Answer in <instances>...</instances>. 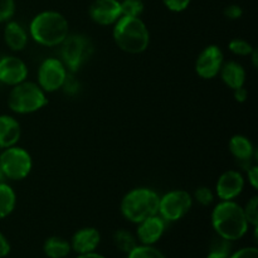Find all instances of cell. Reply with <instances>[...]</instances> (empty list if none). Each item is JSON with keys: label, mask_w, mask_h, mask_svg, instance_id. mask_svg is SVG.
Returning a JSON list of instances; mask_svg holds the SVG:
<instances>
[{"label": "cell", "mask_w": 258, "mask_h": 258, "mask_svg": "<svg viewBox=\"0 0 258 258\" xmlns=\"http://www.w3.org/2000/svg\"><path fill=\"white\" fill-rule=\"evenodd\" d=\"M249 58H251V60H252V64H253V67L256 68L257 66H258V52H257V49H256V48H254V49H253V52H252L251 54H249Z\"/></svg>", "instance_id": "obj_38"}, {"label": "cell", "mask_w": 258, "mask_h": 258, "mask_svg": "<svg viewBox=\"0 0 258 258\" xmlns=\"http://www.w3.org/2000/svg\"><path fill=\"white\" fill-rule=\"evenodd\" d=\"M247 180H248V184L251 185V188L253 190H257L258 189V166L256 164L249 166L247 169Z\"/></svg>", "instance_id": "obj_34"}, {"label": "cell", "mask_w": 258, "mask_h": 258, "mask_svg": "<svg viewBox=\"0 0 258 258\" xmlns=\"http://www.w3.org/2000/svg\"><path fill=\"white\" fill-rule=\"evenodd\" d=\"M219 76H221L224 85L231 88V90L243 87L247 78V73L243 66L241 63L236 62V60L224 62L221 68V72H219Z\"/></svg>", "instance_id": "obj_19"}, {"label": "cell", "mask_w": 258, "mask_h": 258, "mask_svg": "<svg viewBox=\"0 0 258 258\" xmlns=\"http://www.w3.org/2000/svg\"><path fill=\"white\" fill-rule=\"evenodd\" d=\"M59 47V59L71 73L78 72L93 54L92 42L83 34H68Z\"/></svg>", "instance_id": "obj_6"}, {"label": "cell", "mask_w": 258, "mask_h": 258, "mask_svg": "<svg viewBox=\"0 0 258 258\" xmlns=\"http://www.w3.org/2000/svg\"><path fill=\"white\" fill-rule=\"evenodd\" d=\"M120 7L122 17L141 18L145 9L143 0H121Z\"/></svg>", "instance_id": "obj_24"}, {"label": "cell", "mask_w": 258, "mask_h": 258, "mask_svg": "<svg viewBox=\"0 0 258 258\" xmlns=\"http://www.w3.org/2000/svg\"><path fill=\"white\" fill-rule=\"evenodd\" d=\"M113 243L118 251L128 254L138 246V239L131 232L126 231V229H118L113 233Z\"/></svg>", "instance_id": "obj_22"}, {"label": "cell", "mask_w": 258, "mask_h": 258, "mask_svg": "<svg viewBox=\"0 0 258 258\" xmlns=\"http://www.w3.org/2000/svg\"><path fill=\"white\" fill-rule=\"evenodd\" d=\"M80 88H81V83L78 82L77 78L75 77V73L68 72L67 78H66L62 87V90L64 91L66 95H70V96L76 95V93H78Z\"/></svg>", "instance_id": "obj_30"}, {"label": "cell", "mask_w": 258, "mask_h": 258, "mask_svg": "<svg viewBox=\"0 0 258 258\" xmlns=\"http://www.w3.org/2000/svg\"><path fill=\"white\" fill-rule=\"evenodd\" d=\"M228 149L232 156L244 169H248L249 166L253 165L252 160L256 156V150H254V146L252 144V141L247 136L239 135V134L238 135L232 136L229 139Z\"/></svg>", "instance_id": "obj_16"}, {"label": "cell", "mask_w": 258, "mask_h": 258, "mask_svg": "<svg viewBox=\"0 0 258 258\" xmlns=\"http://www.w3.org/2000/svg\"><path fill=\"white\" fill-rule=\"evenodd\" d=\"M231 243L232 242L217 236V238H214L211 247H209L208 256H207V258H228L229 254L232 253Z\"/></svg>", "instance_id": "obj_23"}, {"label": "cell", "mask_w": 258, "mask_h": 258, "mask_svg": "<svg viewBox=\"0 0 258 258\" xmlns=\"http://www.w3.org/2000/svg\"><path fill=\"white\" fill-rule=\"evenodd\" d=\"M246 179L238 170H227L221 174L216 184V196L219 201H234L241 196Z\"/></svg>", "instance_id": "obj_13"}, {"label": "cell", "mask_w": 258, "mask_h": 258, "mask_svg": "<svg viewBox=\"0 0 258 258\" xmlns=\"http://www.w3.org/2000/svg\"><path fill=\"white\" fill-rule=\"evenodd\" d=\"M191 197H193V201L201 204L202 207H209L211 204H213L216 193H213V190L209 186H199V188L196 189Z\"/></svg>", "instance_id": "obj_28"}, {"label": "cell", "mask_w": 258, "mask_h": 258, "mask_svg": "<svg viewBox=\"0 0 258 258\" xmlns=\"http://www.w3.org/2000/svg\"><path fill=\"white\" fill-rule=\"evenodd\" d=\"M17 10L15 0H0V23H8L13 19Z\"/></svg>", "instance_id": "obj_29"}, {"label": "cell", "mask_w": 258, "mask_h": 258, "mask_svg": "<svg viewBox=\"0 0 258 258\" xmlns=\"http://www.w3.org/2000/svg\"><path fill=\"white\" fill-rule=\"evenodd\" d=\"M233 96L234 100L237 101L238 103H243L247 101V97H248V91L246 90V87H239L233 90Z\"/></svg>", "instance_id": "obj_36"}, {"label": "cell", "mask_w": 258, "mask_h": 258, "mask_svg": "<svg viewBox=\"0 0 258 258\" xmlns=\"http://www.w3.org/2000/svg\"><path fill=\"white\" fill-rule=\"evenodd\" d=\"M22 127L19 121L10 115H0V149H7L19 143Z\"/></svg>", "instance_id": "obj_18"}, {"label": "cell", "mask_w": 258, "mask_h": 258, "mask_svg": "<svg viewBox=\"0 0 258 258\" xmlns=\"http://www.w3.org/2000/svg\"><path fill=\"white\" fill-rule=\"evenodd\" d=\"M166 228V222L159 214L144 219L138 223L136 229V239L144 246H154L156 242L160 241Z\"/></svg>", "instance_id": "obj_14"}, {"label": "cell", "mask_w": 258, "mask_h": 258, "mask_svg": "<svg viewBox=\"0 0 258 258\" xmlns=\"http://www.w3.org/2000/svg\"><path fill=\"white\" fill-rule=\"evenodd\" d=\"M127 258H165V256L154 246H144V244L139 246L138 244L127 254Z\"/></svg>", "instance_id": "obj_26"}, {"label": "cell", "mask_w": 258, "mask_h": 258, "mask_svg": "<svg viewBox=\"0 0 258 258\" xmlns=\"http://www.w3.org/2000/svg\"><path fill=\"white\" fill-rule=\"evenodd\" d=\"M17 206V194L5 181L0 183V219L9 217Z\"/></svg>", "instance_id": "obj_21"}, {"label": "cell", "mask_w": 258, "mask_h": 258, "mask_svg": "<svg viewBox=\"0 0 258 258\" xmlns=\"http://www.w3.org/2000/svg\"><path fill=\"white\" fill-rule=\"evenodd\" d=\"M164 7L173 13H181L190 5L191 0H161Z\"/></svg>", "instance_id": "obj_31"}, {"label": "cell", "mask_w": 258, "mask_h": 258, "mask_svg": "<svg viewBox=\"0 0 258 258\" xmlns=\"http://www.w3.org/2000/svg\"><path fill=\"white\" fill-rule=\"evenodd\" d=\"M10 243L7 239V237L3 233H0V258L7 257L10 253Z\"/></svg>", "instance_id": "obj_35"}, {"label": "cell", "mask_w": 258, "mask_h": 258, "mask_svg": "<svg viewBox=\"0 0 258 258\" xmlns=\"http://www.w3.org/2000/svg\"><path fill=\"white\" fill-rule=\"evenodd\" d=\"M115 44L128 54H140L150 45V32L141 18L121 17L112 25Z\"/></svg>", "instance_id": "obj_3"}, {"label": "cell", "mask_w": 258, "mask_h": 258, "mask_svg": "<svg viewBox=\"0 0 258 258\" xmlns=\"http://www.w3.org/2000/svg\"><path fill=\"white\" fill-rule=\"evenodd\" d=\"M228 49L232 54L239 55V57H249L252 52H253V45L248 42V40L243 39V38H233L229 40Z\"/></svg>", "instance_id": "obj_25"}, {"label": "cell", "mask_w": 258, "mask_h": 258, "mask_svg": "<svg viewBox=\"0 0 258 258\" xmlns=\"http://www.w3.org/2000/svg\"><path fill=\"white\" fill-rule=\"evenodd\" d=\"M0 151H2V149H0Z\"/></svg>", "instance_id": "obj_40"}, {"label": "cell", "mask_w": 258, "mask_h": 258, "mask_svg": "<svg viewBox=\"0 0 258 258\" xmlns=\"http://www.w3.org/2000/svg\"><path fill=\"white\" fill-rule=\"evenodd\" d=\"M243 208L244 217H246L247 222H248L249 226H252L253 228H257L258 226V197L253 196L248 202L246 203V206L242 207Z\"/></svg>", "instance_id": "obj_27"}, {"label": "cell", "mask_w": 258, "mask_h": 258, "mask_svg": "<svg viewBox=\"0 0 258 258\" xmlns=\"http://www.w3.org/2000/svg\"><path fill=\"white\" fill-rule=\"evenodd\" d=\"M212 226L217 236L234 242L244 237L248 231V222L243 208L234 201H219L212 212Z\"/></svg>", "instance_id": "obj_2"}, {"label": "cell", "mask_w": 258, "mask_h": 258, "mask_svg": "<svg viewBox=\"0 0 258 258\" xmlns=\"http://www.w3.org/2000/svg\"><path fill=\"white\" fill-rule=\"evenodd\" d=\"M4 42L13 52H22L29 42V33L20 23L12 19L5 23Z\"/></svg>", "instance_id": "obj_17"}, {"label": "cell", "mask_w": 258, "mask_h": 258, "mask_svg": "<svg viewBox=\"0 0 258 258\" xmlns=\"http://www.w3.org/2000/svg\"><path fill=\"white\" fill-rule=\"evenodd\" d=\"M159 201L160 196L153 189L145 186L131 189L121 199V214L126 221L138 224L158 214Z\"/></svg>", "instance_id": "obj_4"}, {"label": "cell", "mask_w": 258, "mask_h": 258, "mask_svg": "<svg viewBox=\"0 0 258 258\" xmlns=\"http://www.w3.org/2000/svg\"><path fill=\"white\" fill-rule=\"evenodd\" d=\"M228 258H258V249L256 247H244L229 254Z\"/></svg>", "instance_id": "obj_33"}, {"label": "cell", "mask_w": 258, "mask_h": 258, "mask_svg": "<svg viewBox=\"0 0 258 258\" xmlns=\"http://www.w3.org/2000/svg\"><path fill=\"white\" fill-rule=\"evenodd\" d=\"M28 66L17 55H4L0 58V83L5 86H17L28 78Z\"/></svg>", "instance_id": "obj_11"}, {"label": "cell", "mask_w": 258, "mask_h": 258, "mask_svg": "<svg viewBox=\"0 0 258 258\" xmlns=\"http://www.w3.org/2000/svg\"><path fill=\"white\" fill-rule=\"evenodd\" d=\"M223 14L227 19L238 20V19H241L242 15H243V9H242L241 5H238V4H229L224 8Z\"/></svg>", "instance_id": "obj_32"}, {"label": "cell", "mask_w": 258, "mask_h": 258, "mask_svg": "<svg viewBox=\"0 0 258 258\" xmlns=\"http://www.w3.org/2000/svg\"><path fill=\"white\" fill-rule=\"evenodd\" d=\"M29 38L43 47H58L70 34L67 18L55 10H44L35 15L28 28Z\"/></svg>", "instance_id": "obj_1"}, {"label": "cell", "mask_w": 258, "mask_h": 258, "mask_svg": "<svg viewBox=\"0 0 258 258\" xmlns=\"http://www.w3.org/2000/svg\"><path fill=\"white\" fill-rule=\"evenodd\" d=\"M8 107L18 115H30L38 112L48 103L47 93L38 86L37 82L23 81L13 86L8 95Z\"/></svg>", "instance_id": "obj_5"}, {"label": "cell", "mask_w": 258, "mask_h": 258, "mask_svg": "<svg viewBox=\"0 0 258 258\" xmlns=\"http://www.w3.org/2000/svg\"><path fill=\"white\" fill-rule=\"evenodd\" d=\"M71 251V243L62 237H49L43 244V252L48 258H64Z\"/></svg>", "instance_id": "obj_20"}, {"label": "cell", "mask_w": 258, "mask_h": 258, "mask_svg": "<svg viewBox=\"0 0 258 258\" xmlns=\"http://www.w3.org/2000/svg\"><path fill=\"white\" fill-rule=\"evenodd\" d=\"M193 197L183 189H174L160 197L158 214L166 222H178L190 212L193 207Z\"/></svg>", "instance_id": "obj_8"}, {"label": "cell", "mask_w": 258, "mask_h": 258, "mask_svg": "<svg viewBox=\"0 0 258 258\" xmlns=\"http://www.w3.org/2000/svg\"><path fill=\"white\" fill-rule=\"evenodd\" d=\"M5 180V176H4V173H3L2 168H0V183H3V181Z\"/></svg>", "instance_id": "obj_39"}, {"label": "cell", "mask_w": 258, "mask_h": 258, "mask_svg": "<svg viewBox=\"0 0 258 258\" xmlns=\"http://www.w3.org/2000/svg\"><path fill=\"white\" fill-rule=\"evenodd\" d=\"M224 63V54L221 47L209 44L198 54L196 60V73L203 80H213L221 72Z\"/></svg>", "instance_id": "obj_10"}, {"label": "cell", "mask_w": 258, "mask_h": 258, "mask_svg": "<svg viewBox=\"0 0 258 258\" xmlns=\"http://www.w3.org/2000/svg\"><path fill=\"white\" fill-rule=\"evenodd\" d=\"M68 71L59 58H47L40 63L37 73V83L45 93L62 90Z\"/></svg>", "instance_id": "obj_9"}, {"label": "cell", "mask_w": 258, "mask_h": 258, "mask_svg": "<svg viewBox=\"0 0 258 258\" xmlns=\"http://www.w3.org/2000/svg\"><path fill=\"white\" fill-rule=\"evenodd\" d=\"M0 168L5 179L19 181L27 178L33 168L30 154L25 149L14 145L0 151Z\"/></svg>", "instance_id": "obj_7"}, {"label": "cell", "mask_w": 258, "mask_h": 258, "mask_svg": "<svg viewBox=\"0 0 258 258\" xmlns=\"http://www.w3.org/2000/svg\"><path fill=\"white\" fill-rule=\"evenodd\" d=\"M88 15L97 25H113L122 17L120 0H93L88 8Z\"/></svg>", "instance_id": "obj_12"}, {"label": "cell", "mask_w": 258, "mask_h": 258, "mask_svg": "<svg viewBox=\"0 0 258 258\" xmlns=\"http://www.w3.org/2000/svg\"><path fill=\"white\" fill-rule=\"evenodd\" d=\"M76 258H106L102 254L97 253V252H90V253H85V254H78Z\"/></svg>", "instance_id": "obj_37"}, {"label": "cell", "mask_w": 258, "mask_h": 258, "mask_svg": "<svg viewBox=\"0 0 258 258\" xmlns=\"http://www.w3.org/2000/svg\"><path fill=\"white\" fill-rule=\"evenodd\" d=\"M101 234L93 227H85L76 232L71 239V248L78 254L95 252L100 246Z\"/></svg>", "instance_id": "obj_15"}]
</instances>
